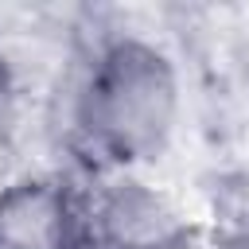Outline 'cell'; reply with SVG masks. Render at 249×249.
Returning a JSON list of instances; mask_svg holds the SVG:
<instances>
[{
  "label": "cell",
  "mask_w": 249,
  "mask_h": 249,
  "mask_svg": "<svg viewBox=\"0 0 249 249\" xmlns=\"http://www.w3.org/2000/svg\"><path fill=\"white\" fill-rule=\"evenodd\" d=\"M183 121L175 54L144 31H109L82 51L62 93V140L89 179L148 171Z\"/></svg>",
  "instance_id": "1"
},
{
  "label": "cell",
  "mask_w": 249,
  "mask_h": 249,
  "mask_svg": "<svg viewBox=\"0 0 249 249\" xmlns=\"http://www.w3.org/2000/svg\"><path fill=\"white\" fill-rule=\"evenodd\" d=\"M89 233L109 249H195L202 222H195L144 171H109L86 183Z\"/></svg>",
  "instance_id": "2"
},
{
  "label": "cell",
  "mask_w": 249,
  "mask_h": 249,
  "mask_svg": "<svg viewBox=\"0 0 249 249\" xmlns=\"http://www.w3.org/2000/svg\"><path fill=\"white\" fill-rule=\"evenodd\" d=\"M89 198L62 171H16L0 179V249H82Z\"/></svg>",
  "instance_id": "3"
},
{
  "label": "cell",
  "mask_w": 249,
  "mask_h": 249,
  "mask_svg": "<svg viewBox=\"0 0 249 249\" xmlns=\"http://www.w3.org/2000/svg\"><path fill=\"white\" fill-rule=\"evenodd\" d=\"M27 101H31V86L16 62V54L0 39V152L16 148L23 121H27Z\"/></svg>",
  "instance_id": "4"
},
{
  "label": "cell",
  "mask_w": 249,
  "mask_h": 249,
  "mask_svg": "<svg viewBox=\"0 0 249 249\" xmlns=\"http://www.w3.org/2000/svg\"><path fill=\"white\" fill-rule=\"evenodd\" d=\"M210 226L222 230H237L249 233V171H226L218 175L214 191H210Z\"/></svg>",
  "instance_id": "5"
},
{
  "label": "cell",
  "mask_w": 249,
  "mask_h": 249,
  "mask_svg": "<svg viewBox=\"0 0 249 249\" xmlns=\"http://www.w3.org/2000/svg\"><path fill=\"white\" fill-rule=\"evenodd\" d=\"M195 249H249V233H237V230H222V226L202 222V230L195 237Z\"/></svg>",
  "instance_id": "6"
},
{
  "label": "cell",
  "mask_w": 249,
  "mask_h": 249,
  "mask_svg": "<svg viewBox=\"0 0 249 249\" xmlns=\"http://www.w3.org/2000/svg\"><path fill=\"white\" fill-rule=\"evenodd\" d=\"M82 249H109V245H101V241H93V237H89V241H86Z\"/></svg>",
  "instance_id": "7"
}]
</instances>
